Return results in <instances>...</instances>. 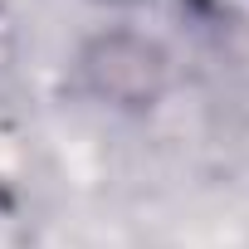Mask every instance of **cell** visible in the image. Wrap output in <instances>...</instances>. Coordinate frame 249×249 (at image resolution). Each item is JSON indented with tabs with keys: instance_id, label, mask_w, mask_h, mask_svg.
I'll list each match as a JSON object with an SVG mask.
<instances>
[{
	"instance_id": "1",
	"label": "cell",
	"mask_w": 249,
	"mask_h": 249,
	"mask_svg": "<svg viewBox=\"0 0 249 249\" xmlns=\"http://www.w3.org/2000/svg\"><path fill=\"white\" fill-rule=\"evenodd\" d=\"M78 83L112 112H152L171 88V54L142 30H98L78 49Z\"/></svg>"
},
{
	"instance_id": "2",
	"label": "cell",
	"mask_w": 249,
	"mask_h": 249,
	"mask_svg": "<svg viewBox=\"0 0 249 249\" xmlns=\"http://www.w3.org/2000/svg\"><path fill=\"white\" fill-rule=\"evenodd\" d=\"M98 5H137V0H98Z\"/></svg>"
}]
</instances>
